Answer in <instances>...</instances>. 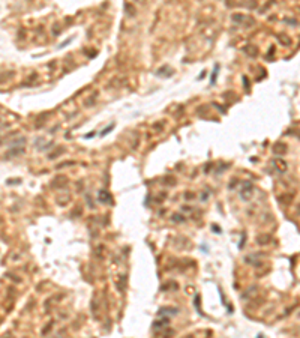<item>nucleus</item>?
I'll return each mask as SVG.
<instances>
[{"mask_svg":"<svg viewBox=\"0 0 300 338\" xmlns=\"http://www.w3.org/2000/svg\"><path fill=\"white\" fill-rule=\"evenodd\" d=\"M113 126H114V125H113V123H111V125H110L108 128H105V129H104V131L101 132V135H102V137H105V135H107V134H108V132H110V131L113 129Z\"/></svg>","mask_w":300,"mask_h":338,"instance_id":"3","label":"nucleus"},{"mask_svg":"<svg viewBox=\"0 0 300 338\" xmlns=\"http://www.w3.org/2000/svg\"><path fill=\"white\" fill-rule=\"evenodd\" d=\"M99 201H102V203H111V195H110V192L101 191V192H99Z\"/></svg>","mask_w":300,"mask_h":338,"instance_id":"1","label":"nucleus"},{"mask_svg":"<svg viewBox=\"0 0 300 338\" xmlns=\"http://www.w3.org/2000/svg\"><path fill=\"white\" fill-rule=\"evenodd\" d=\"M212 228H213V232H215V233H221V230H219V227H218L216 224L212 226Z\"/></svg>","mask_w":300,"mask_h":338,"instance_id":"4","label":"nucleus"},{"mask_svg":"<svg viewBox=\"0 0 300 338\" xmlns=\"http://www.w3.org/2000/svg\"><path fill=\"white\" fill-rule=\"evenodd\" d=\"M218 69H219V66L216 65V66H215V71H213V74H212V80H210V83H212V84H215V81H216V77H218Z\"/></svg>","mask_w":300,"mask_h":338,"instance_id":"2","label":"nucleus"}]
</instances>
